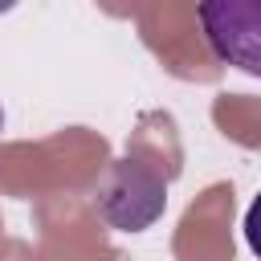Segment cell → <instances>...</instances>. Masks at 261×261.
Here are the masks:
<instances>
[{"label": "cell", "mask_w": 261, "mask_h": 261, "mask_svg": "<svg viewBox=\"0 0 261 261\" xmlns=\"http://www.w3.org/2000/svg\"><path fill=\"white\" fill-rule=\"evenodd\" d=\"M167 208V184L159 171H151L139 159H118L106 171V184L98 192V212L118 232H143L151 228Z\"/></svg>", "instance_id": "6da1fadb"}, {"label": "cell", "mask_w": 261, "mask_h": 261, "mask_svg": "<svg viewBox=\"0 0 261 261\" xmlns=\"http://www.w3.org/2000/svg\"><path fill=\"white\" fill-rule=\"evenodd\" d=\"M196 20L216 61L261 77V0H204Z\"/></svg>", "instance_id": "7a4b0ae2"}, {"label": "cell", "mask_w": 261, "mask_h": 261, "mask_svg": "<svg viewBox=\"0 0 261 261\" xmlns=\"http://www.w3.org/2000/svg\"><path fill=\"white\" fill-rule=\"evenodd\" d=\"M245 241H249L253 257L261 261V192L253 196V204H249V212H245Z\"/></svg>", "instance_id": "3957f363"}, {"label": "cell", "mask_w": 261, "mask_h": 261, "mask_svg": "<svg viewBox=\"0 0 261 261\" xmlns=\"http://www.w3.org/2000/svg\"><path fill=\"white\" fill-rule=\"evenodd\" d=\"M0 139H4V106H0Z\"/></svg>", "instance_id": "277c9868"}]
</instances>
